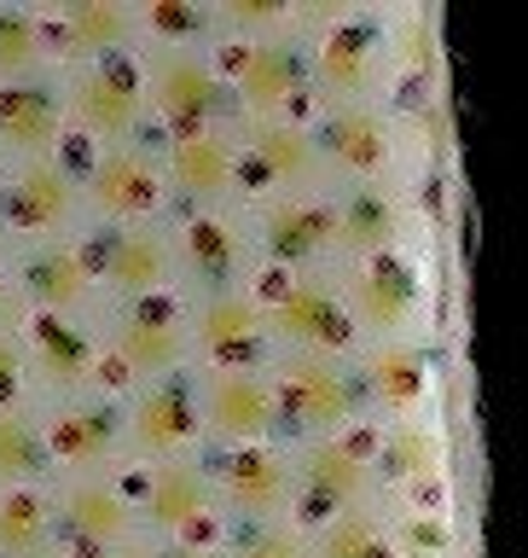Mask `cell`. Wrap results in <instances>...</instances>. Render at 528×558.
Here are the masks:
<instances>
[{
  "instance_id": "1",
  "label": "cell",
  "mask_w": 528,
  "mask_h": 558,
  "mask_svg": "<svg viewBox=\"0 0 528 558\" xmlns=\"http://www.w3.org/2000/svg\"><path fill=\"white\" fill-rule=\"evenodd\" d=\"M139 82H146L151 140L238 122L233 87H226L221 59H216V35H209V41H192V47H139Z\"/></svg>"
},
{
  "instance_id": "2",
  "label": "cell",
  "mask_w": 528,
  "mask_h": 558,
  "mask_svg": "<svg viewBox=\"0 0 528 558\" xmlns=\"http://www.w3.org/2000/svg\"><path fill=\"white\" fill-rule=\"evenodd\" d=\"M99 349H105V390L128 396L151 378L192 373V331H186V296H151V303H122L99 314Z\"/></svg>"
},
{
  "instance_id": "3",
  "label": "cell",
  "mask_w": 528,
  "mask_h": 558,
  "mask_svg": "<svg viewBox=\"0 0 528 558\" xmlns=\"http://www.w3.org/2000/svg\"><path fill=\"white\" fill-rule=\"evenodd\" d=\"M76 233H87L76 151L0 169V239H7V251H29V244L76 239Z\"/></svg>"
},
{
  "instance_id": "4",
  "label": "cell",
  "mask_w": 528,
  "mask_h": 558,
  "mask_svg": "<svg viewBox=\"0 0 528 558\" xmlns=\"http://www.w3.org/2000/svg\"><path fill=\"white\" fill-rule=\"evenodd\" d=\"M76 151L82 169V209L87 227H139V221H169V181H163V151L157 140H128V146H99Z\"/></svg>"
},
{
  "instance_id": "5",
  "label": "cell",
  "mask_w": 528,
  "mask_h": 558,
  "mask_svg": "<svg viewBox=\"0 0 528 558\" xmlns=\"http://www.w3.org/2000/svg\"><path fill=\"white\" fill-rule=\"evenodd\" d=\"M134 512L139 530L151 541H216L226 535V512L216 500V477H209V448L186 453V460H146L128 465Z\"/></svg>"
},
{
  "instance_id": "6",
  "label": "cell",
  "mask_w": 528,
  "mask_h": 558,
  "mask_svg": "<svg viewBox=\"0 0 528 558\" xmlns=\"http://www.w3.org/2000/svg\"><path fill=\"white\" fill-rule=\"evenodd\" d=\"M250 198V192H244ZM174 239V274H181V296L204 291H233L250 286L261 274L256 233H250V204H226V209H174L169 216Z\"/></svg>"
},
{
  "instance_id": "7",
  "label": "cell",
  "mask_w": 528,
  "mask_h": 558,
  "mask_svg": "<svg viewBox=\"0 0 528 558\" xmlns=\"http://www.w3.org/2000/svg\"><path fill=\"white\" fill-rule=\"evenodd\" d=\"M35 418H41L52 483L105 477V471L128 465V442H122V396L116 390H76V396L35 401Z\"/></svg>"
},
{
  "instance_id": "8",
  "label": "cell",
  "mask_w": 528,
  "mask_h": 558,
  "mask_svg": "<svg viewBox=\"0 0 528 558\" xmlns=\"http://www.w3.org/2000/svg\"><path fill=\"white\" fill-rule=\"evenodd\" d=\"M59 87H64L70 146L99 151V146L151 140L139 52H128V59H105V64H82V70H59Z\"/></svg>"
},
{
  "instance_id": "9",
  "label": "cell",
  "mask_w": 528,
  "mask_h": 558,
  "mask_svg": "<svg viewBox=\"0 0 528 558\" xmlns=\"http://www.w3.org/2000/svg\"><path fill=\"white\" fill-rule=\"evenodd\" d=\"M296 448H303V436H279V442H250V448H209V477H216V500L226 523L303 518Z\"/></svg>"
},
{
  "instance_id": "10",
  "label": "cell",
  "mask_w": 528,
  "mask_h": 558,
  "mask_svg": "<svg viewBox=\"0 0 528 558\" xmlns=\"http://www.w3.org/2000/svg\"><path fill=\"white\" fill-rule=\"evenodd\" d=\"M273 361H261V366H192V373H198L204 448H250V442H279V436H291Z\"/></svg>"
},
{
  "instance_id": "11",
  "label": "cell",
  "mask_w": 528,
  "mask_h": 558,
  "mask_svg": "<svg viewBox=\"0 0 528 558\" xmlns=\"http://www.w3.org/2000/svg\"><path fill=\"white\" fill-rule=\"evenodd\" d=\"M52 518H59V558H111V553L146 547L128 465L105 471V477L52 483Z\"/></svg>"
},
{
  "instance_id": "12",
  "label": "cell",
  "mask_w": 528,
  "mask_h": 558,
  "mask_svg": "<svg viewBox=\"0 0 528 558\" xmlns=\"http://www.w3.org/2000/svg\"><path fill=\"white\" fill-rule=\"evenodd\" d=\"M186 331H192V366H261L279 355L268 303H261V274L233 291L186 296Z\"/></svg>"
},
{
  "instance_id": "13",
  "label": "cell",
  "mask_w": 528,
  "mask_h": 558,
  "mask_svg": "<svg viewBox=\"0 0 528 558\" xmlns=\"http://www.w3.org/2000/svg\"><path fill=\"white\" fill-rule=\"evenodd\" d=\"M87 251H94L99 296L105 308L122 303H151V296H174L181 274H174V239L169 221H139V227H87Z\"/></svg>"
},
{
  "instance_id": "14",
  "label": "cell",
  "mask_w": 528,
  "mask_h": 558,
  "mask_svg": "<svg viewBox=\"0 0 528 558\" xmlns=\"http://www.w3.org/2000/svg\"><path fill=\"white\" fill-rule=\"evenodd\" d=\"M163 181L174 209H226L244 204V134L238 122L221 129H192V134H163Z\"/></svg>"
},
{
  "instance_id": "15",
  "label": "cell",
  "mask_w": 528,
  "mask_h": 558,
  "mask_svg": "<svg viewBox=\"0 0 528 558\" xmlns=\"http://www.w3.org/2000/svg\"><path fill=\"white\" fill-rule=\"evenodd\" d=\"M122 442H128V465L204 453L198 373L151 378V384H139V390L122 396Z\"/></svg>"
},
{
  "instance_id": "16",
  "label": "cell",
  "mask_w": 528,
  "mask_h": 558,
  "mask_svg": "<svg viewBox=\"0 0 528 558\" xmlns=\"http://www.w3.org/2000/svg\"><path fill=\"white\" fill-rule=\"evenodd\" d=\"M7 256H12V286L24 314H70V320H99L105 314L87 233L29 244V251H7Z\"/></svg>"
},
{
  "instance_id": "17",
  "label": "cell",
  "mask_w": 528,
  "mask_h": 558,
  "mask_svg": "<svg viewBox=\"0 0 528 558\" xmlns=\"http://www.w3.org/2000/svg\"><path fill=\"white\" fill-rule=\"evenodd\" d=\"M17 320H24L35 401L76 396V390H105L99 320H70V314H17Z\"/></svg>"
},
{
  "instance_id": "18",
  "label": "cell",
  "mask_w": 528,
  "mask_h": 558,
  "mask_svg": "<svg viewBox=\"0 0 528 558\" xmlns=\"http://www.w3.org/2000/svg\"><path fill=\"white\" fill-rule=\"evenodd\" d=\"M47 29L59 70L105 64L139 52V7L134 0H47Z\"/></svg>"
},
{
  "instance_id": "19",
  "label": "cell",
  "mask_w": 528,
  "mask_h": 558,
  "mask_svg": "<svg viewBox=\"0 0 528 558\" xmlns=\"http://www.w3.org/2000/svg\"><path fill=\"white\" fill-rule=\"evenodd\" d=\"M59 151H70L59 76L0 82V169L35 163V157H59Z\"/></svg>"
},
{
  "instance_id": "20",
  "label": "cell",
  "mask_w": 528,
  "mask_h": 558,
  "mask_svg": "<svg viewBox=\"0 0 528 558\" xmlns=\"http://www.w3.org/2000/svg\"><path fill=\"white\" fill-rule=\"evenodd\" d=\"M29 76H59L47 0H0V82H29Z\"/></svg>"
},
{
  "instance_id": "21",
  "label": "cell",
  "mask_w": 528,
  "mask_h": 558,
  "mask_svg": "<svg viewBox=\"0 0 528 558\" xmlns=\"http://www.w3.org/2000/svg\"><path fill=\"white\" fill-rule=\"evenodd\" d=\"M0 558H59L52 483H41V488H0Z\"/></svg>"
},
{
  "instance_id": "22",
  "label": "cell",
  "mask_w": 528,
  "mask_h": 558,
  "mask_svg": "<svg viewBox=\"0 0 528 558\" xmlns=\"http://www.w3.org/2000/svg\"><path fill=\"white\" fill-rule=\"evenodd\" d=\"M52 483L41 418L35 408H7L0 413V488H41Z\"/></svg>"
},
{
  "instance_id": "23",
  "label": "cell",
  "mask_w": 528,
  "mask_h": 558,
  "mask_svg": "<svg viewBox=\"0 0 528 558\" xmlns=\"http://www.w3.org/2000/svg\"><path fill=\"white\" fill-rule=\"evenodd\" d=\"M139 7V47H192L216 35L209 0H134Z\"/></svg>"
},
{
  "instance_id": "24",
  "label": "cell",
  "mask_w": 528,
  "mask_h": 558,
  "mask_svg": "<svg viewBox=\"0 0 528 558\" xmlns=\"http://www.w3.org/2000/svg\"><path fill=\"white\" fill-rule=\"evenodd\" d=\"M7 408H35L24 320H0V413H7Z\"/></svg>"
},
{
  "instance_id": "25",
  "label": "cell",
  "mask_w": 528,
  "mask_h": 558,
  "mask_svg": "<svg viewBox=\"0 0 528 558\" xmlns=\"http://www.w3.org/2000/svg\"><path fill=\"white\" fill-rule=\"evenodd\" d=\"M146 558H233V553H226V535H216V541H151Z\"/></svg>"
},
{
  "instance_id": "26",
  "label": "cell",
  "mask_w": 528,
  "mask_h": 558,
  "mask_svg": "<svg viewBox=\"0 0 528 558\" xmlns=\"http://www.w3.org/2000/svg\"><path fill=\"white\" fill-rule=\"evenodd\" d=\"M17 314L24 308H17V286H12V256L0 251V320H17Z\"/></svg>"
},
{
  "instance_id": "27",
  "label": "cell",
  "mask_w": 528,
  "mask_h": 558,
  "mask_svg": "<svg viewBox=\"0 0 528 558\" xmlns=\"http://www.w3.org/2000/svg\"><path fill=\"white\" fill-rule=\"evenodd\" d=\"M111 558H146V547H134V553H111Z\"/></svg>"
},
{
  "instance_id": "28",
  "label": "cell",
  "mask_w": 528,
  "mask_h": 558,
  "mask_svg": "<svg viewBox=\"0 0 528 558\" xmlns=\"http://www.w3.org/2000/svg\"><path fill=\"white\" fill-rule=\"evenodd\" d=\"M0 251H7V239H0Z\"/></svg>"
}]
</instances>
